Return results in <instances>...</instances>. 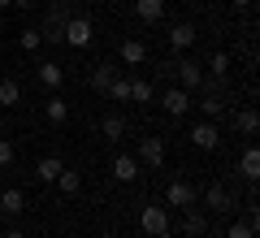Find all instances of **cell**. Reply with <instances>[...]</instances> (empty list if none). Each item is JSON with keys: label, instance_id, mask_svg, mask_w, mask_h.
Returning a JSON list of instances; mask_svg holds the SVG:
<instances>
[{"label": "cell", "instance_id": "cell-1", "mask_svg": "<svg viewBox=\"0 0 260 238\" xmlns=\"http://www.w3.org/2000/svg\"><path fill=\"white\" fill-rule=\"evenodd\" d=\"M160 78H178V87L195 95V91H200V83H204V70H200V61H191V56H178V61L160 65Z\"/></svg>", "mask_w": 260, "mask_h": 238}, {"label": "cell", "instance_id": "cell-2", "mask_svg": "<svg viewBox=\"0 0 260 238\" xmlns=\"http://www.w3.org/2000/svg\"><path fill=\"white\" fill-rule=\"evenodd\" d=\"M139 225L148 238H174V229H169V208L165 203H148V208L139 212Z\"/></svg>", "mask_w": 260, "mask_h": 238}, {"label": "cell", "instance_id": "cell-3", "mask_svg": "<svg viewBox=\"0 0 260 238\" xmlns=\"http://www.w3.org/2000/svg\"><path fill=\"white\" fill-rule=\"evenodd\" d=\"M74 18L70 13V0H61V5H52V9L44 13V26H39V35H44V44H61V30H65V22Z\"/></svg>", "mask_w": 260, "mask_h": 238}, {"label": "cell", "instance_id": "cell-4", "mask_svg": "<svg viewBox=\"0 0 260 238\" xmlns=\"http://www.w3.org/2000/svg\"><path fill=\"white\" fill-rule=\"evenodd\" d=\"M91 39H95L91 18H70L61 30V44H70V48H91Z\"/></svg>", "mask_w": 260, "mask_h": 238}, {"label": "cell", "instance_id": "cell-5", "mask_svg": "<svg viewBox=\"0 0 260 238\" xmlns=\"http://www.w3.org/2000/svg\"><path fill=\"white\" fill-rule=\"evenodd\" d=\"M200 203V191H195L191 182H169V191H165V208H178V212H186V208H195Z\"/></svg>", "mask_w": 260, "mask_h": 238}, {"label": "cell", "instance_id": "cell-6", "mask_svg": "<svg viewBox=\"0 0 260 238\" xmlns=\"http://www.w3.org/2000/svg\"><path fill=\"white\" fill-rule=\"evenodd\" d=\"M135 160L148 165V169H160V165H165V139H156V134L139 139V156H135Z\"/></svg>", "mask_w": 260, "mask_h": 238}, {"label": "cell", "instance_id": "cell-7", "mask_svg": "<svg viewBox=\"0 0 260 238\" xmlns=\"http://www.w3.org/2000/svg\"><path fill=\"white\" fill-rule=\"evenodd\" d=\"M191 143L200 147V152H217V147H221V130H217L213 121H195L191 126Z\"/></svg>", "mask_w": 260, "mask_h": 238}, {"label": "cell", "instance_id": "cell-8", "mask_svg": "<svg viewBox=\"0 0 260 238\" xmlns=\"http://www.w3.org/2000/svg\"><path fill=\"white\" fill-rule=\"evenodd\" d=\"M195 39H200V30H195L191 22H174V26H169V48H174V52L195 48Z\"/></svg>", "mask_w": 260, "mask_h": 238}, {"label": "cell", "instance_id": "cell-9", "mask_svg": "<svg viewBox=\"0 0 260 238\" xmlns=\"http://www.w3.org/2000/svg\"><path fill=\"white\" fill-rule=\"evenodd\" d=\"M160 104H165L169 117H186V109H191V91H182V87H169Z\"/></svg>", "mask_w": 260, "mask_h": 238}, {"label": "cell", "instance_id": "cell-10", "mask_svg": "<svg viewBox=\"0 0 260 238\" xmlns=\"http://www.w3.org/2000/svg\"><path fill=\"white\" fill-rule=\"evenodd\" d=\"M204 208H208V212H230V208H234V195L217 182V186H208V191H204Z\"/></svg>", "mask_w": 260, "mask_h": 238}, {"label": "cell", "instance_id": "cell-11", "mask_svg": "<svg viewBox=\"0 0 260 238\" xmlns=\"http://www.w3.org/2000/svg\"><path fill=\"white\" fill-rule=\"evenodd\" d=\"M0 212H5V217H22V212H26V191H18V186L0 191Z\"/></svg>", "mask_w": 260, "mask_h": 238}, {"label": "cell", "instance_id": "cell-12", "mask_svg": "<svg viewBox=\"0 0 260 238\" xmlns=\"http://www.w3.org/2000/svg\"><path fill=\"white\" fill-rule=\"evenodd\" d=\"M117 56H121V65H130V70H135V65L148 61V44H143V39H126V44L117 48Z\"/></svg>", "mask_w": 260, "mask_h": 238}, {"label": "cell", "instance_id": "cell-13", "mask_svg": "<svg viewBox=\"0 0 260 238\" xmlns=\"http://www.w3.org/2000/svg\"><path fill=\"white\" fill-rule=\"evenodd\" d=\"M117 65H113V61H104V65H95V70H91V91L95 95H104V91H109V87H113V78H117Z\"/></svg>", "mask_w": 260, "mask_h": 238}, {"label": "cell", "instance_id": "cell-14", "mask_svg": "<svg viewBox=\"0 0 260 238\" xmlns=\"http://www.w3.org/2000/svg\"><path fill=\"white\" fill-rule=\"evenodd\" d=\"M139 169H143V165L135 160V156H126V152L113 160V178H117V182H135V178H139Z\"/></svg>", "mask_w": 260, "mask_h": 238}, {"label": "cell", "instance_id": "cell-15", "mask_svg": "<svg viewBox=\"0 0 260 238\" xmlns=\"http://www.w3.org/2000/svg\"><path fill=\"white\" fill-rule=\"evenodd\" d=\"M165 5L169 0H135V18L139 22H160L165 18Z\"/></svg>", "mask_w": 260, "mask_h": 238}, {"label": "cell", "instance_id": "cell-16", "mask_svg": "<svg viewBox=\"0 0 260 238\" xmlns=\"http://www.w3.org/2000/svg\"><path fill=\"white\" fill-rule=\"evenodd\" d=\"M39 83H44V87H52V91H56V87H61L65 83V70H61V61H39Z\"/></svg>", "mask_w": 260, "mask_h": 238}, {"label": "cell", "instance_id": "cell-17", "mask_svg": "<svg viewBox=\"0 0 260 238\" xmlns=\"http://www.w3.org/2000/svg\"><path fill=\"white\" fill-rule=\"evenodd\" d=\"M56 186H61V195L74 199V195L83 191V174H78V169H61V174H56Z\"/></svg>", "mask_w": 260, "mask_h": 238}, {"label": "cell", "instance_id": "cell-18", "mask_svg": "<svg viewBox=\"0 0 260 238\" xmlns=\"http://www.w3.org/2000/svg\"><path fill=\"white\" fill-rule=\"evenodd\" d=\"M239 174L247 178V182H256V178H260V152H256V147H247V152L239 156Z\"/></svg>", "mask_w": 260, "mask_h": 238}, {"label": "cell", "instance_id": "cell-19", "mask_svg": "<svg viewBox=\"0 0 260 238\" xmlns=\"http://www.w3.org/2000/svg\"><path fill=\"white\" fill-rule=\"evenodd\" d=\"M126 130H130V126H126L121 113H109V117L100 121V134H104V139H126Z\"/></svg>", "mask_w": 260, "mask_h": 238}, {"label": "cell", "instance_id": "cell-20", "mask_svg": "<svg viewBox=\"0 0 260 238\" xmlns=\"http://www.w3.org/2000/svg\"><path fill=\"white\" fill-rule=\"evenodd\" d=\"M61 156H44V160H39V165H35V178H39V182H56V174H61Z\"/></svg>", "mask_w": 260, "mask_h": 238}, {"label": "cell", "instance_id": "cell-21", "mask_svg": "<svg viewBox=\"0 0 260 238\" xmlns=\"http://www.w3.org/2000/svg\"><path fill=\"white\" fill-rule=\"evenodd\" d=\"M182 234H186V238H204V234H208V221L200 217V212L186 208V217H182Z\"/></svg>", "mask_w": 260, "mask_h": 238}, {"label": "cell", "instance_id": "cell-22", "mask_svg": "<svg viewBox=\"0 0 260 238\" xmlns=\"http://www.w3.org/2000/svg\"><path fill=\"white\" fill-rule=\"evenodd\" d=\"M44 117H48V121H56V126H61V121L70 117V104H65L61 95H48V100H44Z\"/></svg>", "mask_w": 260, "mask_h": 238}, {"label": "cell", "instance_id": "cell-23", "mask_svg": "<svg viewBox=\"0 0 260 238\" xmlns=\"http://www.w3.org/2000/svg\"><path fill=\"white\" fill-rule=\"evenodd\" d=\"M0 104H5V109H13V104H22V87L13 83V78H0Z\"/></svg>", "mask_w": 260, "mask_h": 238}, {"label": "cell", "instance_id": "cell-24", "mask_svg": "<svg viewBox=\"0 0 260 238\" xmlns=\"http://www.w3.org/2000/svg\"><path fill=\"white\" fill-rule=\"evenodd\" d=\"M152 95H156V91H152L148 78H130V100H135V104H152Z\"/></svg>", "mask_w": 260, "mask_h": 238}, {"label": "cell", "instance_id": "cell-25", "mask_svg": "<svg viewBox=\"0 0 260 238\" xmlns=\"http://www.w3.org/2000/svg\"><path fill=\"white\" fill-rule=\"evenodd\" d=\"M234 126H239V134H256V130H260V117H256V109H243L239 113V117H234Z\"/></svg>", "mask_w": 260, "mask_h": 238}, {"label": "cell", "instance_id": "cell-26", "mask_svg": "<svg viewBox=\"0 0 260 238\" xmlns=\"http://www.w3.org/2000/svg\"><path fill=\"white\" fill-rule=\"evenodd\" d=\"M208 74H213V78H225V74H230V52H213L208 56Z\"/></svg>", "mask_w": 260, "mask_h": 238}, {"label": "cell", "instance_id": "cell-27", "mask_svg": "<svg viewBox=\"0 0 260 238\" xmlns=\"http://www.w3.org/2000/svg\"><path fill=\"white\" fill-rule=\"evenodd\" d=\"M104 95H113L117 104H126V100H130V78H126V74H117V78H113V87H109Z\"/></svg>", "mask_w": 260, "mask_h": 238}, {"label": "cell", "instance_id": "cell-28", "mask_svg": "<svg viewBox=\"0 0 260 238\" xmlns=\"http://www.w3.org/2000/svg\"><path fill=\"white\" fill-rule=\"evenodd\" d=\"M39 44H44V35H39V26H30V30H22V35H18V48H22V52H35Z\"/></svg>", "mask_w": 260, "mask_h": 238}, {"label": "cell", "instance_id": "cell-29", "mask_svg": "<svg viewBox=\"0 0 260 238\" xmlns=\"http://www.w3.org/2000/svg\"><path fill=\"white\" fill-rule=\"evenodd\" d=\"M225 238H256V221H234V225L230 229H225Z\"/></svg>", "mask_w": 260, "mask_h": 238}, {"label": "cell", "instance_id": "cell-30", "mask_svg": "<svg viewBox=\"0 0 260 238\" xmlns=\"http://www.w3.org/2000/svg\"><path fill=\"white\" fill-rule=\"evenodd\" d=\"M9 165H13V143L0 139V169H9Z\"/></svg>", "mask_w": 260, "mask_h": 238}, {"label": "cell", "instance_id": "cell-31", "mask_svg": "<svg viewBox=\"0 0 260 238\" xmlns=\"http://www.w3.org/2000/svg\"><path fill=\"white\" fill-rule=\"evenodd\" d=\"M13 9H22V13H26V9H39V0H13Z\"/></svg>", "mask_w": 260, "mask_h": 238}, {"label": "cell", "instance_id": "cell-32", "mask_svg": "<svg viewBox=\"0 0 260 238\" xmlns=\"http://www.w3.org/2000/svg\"><path fill=\"white\" fill-rule=\"evenodd\" d=\"M0 238H26V234H22V229H5Z\"/></svg>", "mask_w": 260, "mask_h": 238}, {"label": "cell", "instance_id": "cell-33", "mask_svg": "<svg viewBox=\"0 0 260 238\" xmlns=\"http://www.w3.org/2000/svg\"><path fill=\"white\" fill-rule=\"evenodd\" d=\"M5 134H9V117H0V139H5Z\"/></svg>", "mask_w": 260, "mask_h": 238}, {"label": "cell", "instance_id": "cell-34", "mask_svg": "<svg viewBox=\"0 0 260 238\" xmlns=\"http://www.w3.org/2000/svg\"><path fill=\"white\" fill-rule=\"evenodd\" d=\"M230 5H234V9H247V5H251V0H230Z\"/></svg>", "mask_w": 260, "mask_h": 238}, {"label": "cell", "instance_id": "cell-35", "mask_svg": "<svg viewBox=\"0 0 260 238\" xmlns=\"http://www.w3.org/2000/svg\"><path fill=\"white\" fill-rule=\"evenodd\" d=\"M0 9H13V0H0Z\"/></svg>", "mask_w": 260, "mask_h": 238}]
</instances>
